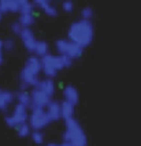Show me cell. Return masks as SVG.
Here are the masks:
<instances>
[{
  "label": "cell",
  "instance_id": "13",
  "mask_svg": "<svg viewBox=\"0 0 141 146\" xmlns=\"http://www.w3.org/2000/svg\"><path fill=\"white\" fill-rule=\"evenodd\" d=\"M0 10L4 13H19L21 1L19 0H1L0 1Z\"/></svg>",
  "mask_w": 141,
  "mask_h": 146
},
{
  "label": "cell",
  "instance_id": "14",
  "mask_svg": "<svg viewBox=\"0 0 141 146\" xmlns=\"http://www.w3.org/2000/svg\"><path fill=\"white\" fill-rule=\"evenodd\" d=\"M45 111H47V115H48V117H49V120H51V121L59 120V119L62 117L60 102H58V101H51Z\"/></svg>",
  "mask_w": 141,
  "mask_h": 146
},
{
  "label": "cell",
  "instance_id": "32",
  "mask_svg": "<svg viewBox=\"0 0 141 146\" xmlns=\"http://www.w3.org/2000/svg\"><path fill=\"white\" fill-rule=\"evenodd\" d=\"M47 146H60V145H58V143H47Z\"/></svg>",
  "mask_w": 141,
  "mask_h": 146
},
{
  "label": "cell",
  "instance_id": "16",
  "mask_svg": "<svg viewBox=\"0 0 141 146\" xmlns=\"http://www.w3.org/2000/svg\"><path fill=\"white\" fill-rule=\"evenodd\" d=\"M17 101L19 105H23L26 108H32V94L27 92H18L17 93Z\"/></svg>",
  "mask_w": 141,
  "mask_h": 146
},
{
  "label": "cell",
  "instance_id": "1",
  "mask_svg": "<svg viewBox=\"0 0 141 146\" xmlns=\"http://www.w3.org/2000/svg\"><path fill=\"white\" fill-rule=\"evenodd\" d=\"M67 36L69 40H71L73 42L78 44L82 48H86L93 40V25L90 21H85V19L76 21L69 27Z\"/></svg>",
  "mask_w": 141,
  "mask_h": 146
},
{
  "label": "cell",
  "instance_id": "25",
  "mask_svg": "<svg viewBox=\"0 0 141 146\" xmlns=\"http://www.w3.org/2000/svg\"><path fill=\"white\" fill-rule=\"evenodd\" d=\"M4 121H6V124L8 126V127H11V128H17V121L14 120V117L11 116V115H8V116H6L4 117Z\"/></svg>",
  "mask_w": 141,
  "mask_h": 146
},
{
  "label": "cell",
  "instance_id": "5",
  "mask_svg": "<svg viewBox=\"0 0 141 146\" xmlns=\"http://www.w3.org/2000/svg\"><path fill=\"white\" fill-rule=\"evenodd\" d=\"M30 94H32V107H39V108H47L48 105H49V102H51V97L48 94H45L43 90H40L39 88H34L32 89L30 92Z\"/></svg>",
  "mask_w": 141,
  "mask_h": 146
},
{
  "label": "cell",
  "instance_id": "24",
  "mask_svg": "<svg viewBox=\"0 0 141 146\" xmlns=\"http://www.w3.org/2000/svg\"><path fill=\"white\" fill-rule=\"evenodd\" d=\"M81 17L85 21H90L92 17H93V10L90 7H84L82 10H81Z\"/></svg>",
  "mask_w": 141,
  "mask_h": 146
},
{
  "label": "cell",
  "instance_id": "31",
  "mask_svg": "<svg viewBox=\"0 0 141 146\" xmlns=\"http://www.w3.org/2000/svg\"><path fill=\"white\" fill-rule=\"evenodd\" d=\"M1 49H4V41L0 38V52H1Z\"/></svg>",
  "mask_w": 141,
  "mask_h": 146
},
{
  "label": "cell",
  "instance_id": "11",
  "mask_svg": "<svg viewBox=\"0 0 141 146\" xmlns=\"http://www.w3.org/2000/svg\"><path fill=\"white\" fill-rule=\"evenodd\" d=\"M25 68L33 72L34 75H39L40 71H43V62L41 59L37 56H30L27 60H26V64H25Z\"/></svg>",
  "mask_w": 141,
  "mask_h": 146
},
{
  "label": "cell",
  "instance_id": "33",
  "mask_svg": "<svg viewBox=\"0 0 141 146\" xmlns=\"http://www.w3.org/2000/svg\"><path fill=\"white\" fill-rule=\"evenodd\" d=\"M3 63V53H1V52H0V64Z\"/></svg>",
  "mask_w": 141,
  "mask_h": 146
},
{
  "label": "cell",
  "instance_id": "12",
  "mask_svg": "<svg viewBox=\"0 0 141 146\" xmlns=\"http://www.w3.org/2000/svg\"><path fill=\"white\" fill-rule=\"evenodd\" d=\"M63 97H64V101L70 102L73 105L78 104L80 101V94H78V90L71 86V85H67L66 88L63 89Z\"/></svg>",
  "mask_w": 141,
  "mask_h": 146
},
{
  "label": "cell",
  "instance_id": "20",
  "mask_svg": "<svg viewBox=\"0 0 141 146\" xmlns=\"http://www.w3.org/2000/svg\"><path fill=\"white\" fill-rule=\"evenodd\" d=\"M19 22L22 27L23 29H29L30 26L34 23V17H33V14H26V15H21L19 17Z\"/></svg>",
  "mask_w": 141,
  "mask_h": 146
},
{
  "label": "cell",
  "instance_id": "30",
  "mask_svg": "<svg viewBox=\"0 0 141 146\" xmlns=\"http://www.w3.org/2000/svg\"><path fill=\"white\" fill-rule=\"evenodd\" d=\"M62 59H63L64 67H70L71 64H73V59H70V57H67V56H62Z\"/></svg>",
  "mask_w": 141,
  "mask_h": 146
},
{
  "label": "cell",
  "instance_id": "10",
  "mask_svg": "<svg viewBox=\"0 0 141 146\" xmlns=\"http://www.w3.org/2000/svg\"><path fill=\"white\" fill-rule=\"evenodd\" d=\"M17 100V94H14L10 90H4L0 88V111H6L10 104Z\"/></svg>",
  "mask_w": 141,
  "mask_h": 146
},
{
  "label": "cell",
  "instance_id": "6",
  "mask_svg": "<svg viewBox=\"0 0 141 146\" xmlns=\"http://www.w3.org/2000/svg\"><path fill=\"white\" fill-rule=\"evenodd\" d=\"M43 62V68H53L56 71H60L62 68H66L63 63V59L60 55H48L41 59Z\"/></svg>",
  "mask_w": 141,
  "mask_h": 146
},
{
  "label": "cell",
  "instance_id": "18",
  "mask_svg": "<svg viewBox=\"0 0 141 146\" xmlns=\"http://www.w3.org/2000/svg\"><path fill=\"white\" fill-rule=\"evenodd\" d=\"M60 111H62V117H63L64 120L74 117L73 116L74 115V105L70 104V102H67V101L60 102Z\"/></svg>",
  "mask_w": 141,
  "mask_h": 146
},
{
  "label": "cell",
  "instance_id": "8",
  "mask_svg": "<svg viewBox=\"0 0 141 146\" xmlns=\"http://www.w3.org/2000/svg\"><path fill=\"white\" fill-rule=\"evenodd\" d=\"M19 78H21V82L26 83L27 86H32L33 89H34V88H39L40 82H41V81L39 79V76L34 75L33 72H30V71L27 70V68H25V67H23L22 71H21Z\"/></svg>",
  "mask_w": 141,
  "mask_h": 146
},
{
  "label": "cell",
  "instance_id": "23",
  "mask_svg": "<svg viewBox=\"0 0 141 146\" xmlns=\"http://www.w3.org/2000/svg\"><path fill=\"white\" fill-rule=\"evenodd\" d=\"M44 13L47 14V17H51V18H55V17H58V8L55 6H52L51 3L48 4V6L44 8Z\"/></svg>",
  "mask_w": 141,
  "mask_h": 146
},
{
  "label": "cell",
  "instance_id": "3",
  "mask_svg": "<svg viewBox=\"0 0 141 146\" xmlns=\"http://www.w3.org/2000/svg\"><path fill=\"white\" fill-rule=\"evenodd\" d=\"M56 51L60 56H67L70 59H78V57L82 56L84 48L80 46L78 44L73 42L71 40H67V38H62V40H58L56 41Z\"/></svg>",
  "mask_w": 141,
  "mask_h": 146
},
{
  "label": "cell",
  "instance_id": "35",
  "mask_svg": "<svg viewBox=\"0 0 141 146\" xmlns=\"http://www.w3.org/2000/svg\"><path fill=\"white\" fill-rule=\"evenodd\" d=\"M60 146H71V145H69V143H63V145H60Z\"/></svg>",
  "mask_w": 141,
  "mask_h": 146
},
{
  "label": "cell",
  "instance_id": "7",
  "mask_svg": "<svg viewBox=\"0 0 141 146\" xmlns=\"http://www.w3.org/2000/svg\"><path fill=\"white\" fill-rule=\"evenodd\" d=\"M11 116L14 117V120L17 121V124H22V123H27L29 117H30V113L27 112L26 107L17 104L14 107V111H13V113H11Z\"/></svg>",
  "mask_w": 141,
  "mask_h": 146
},
{
  "label": "cell",
  "instance_id": "19",
  "mask_svg": "<svg viewBox=\"0 0 141 146\" xmlns=\"http://www.w3.org/2000/svg\"><path fill=\"white\" fill-rule=\"evenodd\" d=\"M17 134H18V137L21 138H25V137H29V135H32V127H30V124L29 123H22V124H18L17 126Z\"/></svg>",
  "mask_w": 141,
  "mask_h": 146
},
{
  "label": "cell",
  "instance_id": "17",
  "mask_svg": "<svg viewBox=\"0 0 141 146\" xmlns=\"http://www.w3.org/2000/svg\"><path fill=\"white\" fill-rule=\"evenodd\" d=\"M48 44L45 42V41H37L36 45H34V53H36V56L40 57V59H43V57L48 56L49 53H48Z\"/></svg>",
  "mask_w": 141,
  "mask_h": 146
},
{
  "label": "cell",
  "instance_id": "2",
  "mask_svg": "<svg viewBox=\"0 0 141 146\" xmlns=\"http://www.w3.org/2000/svg\"><path fill=\"white\" fill-rule=\"evenodd\" d=\"M64 126H66V131L63 134L64 143H69L71 146H86L88 143L86 135L76 117L64 120Z\"/></svg>",
  "mask_w": 141,
  "mask_h": 146
},
{
  "label": "cell",
  "instance_id": "26",
  "mask_svg": "<svg viewBox=\"0 0 141 146\" xmlns=\"http://www.w3.org/2000/svg\"><path fill=\"white\" fill-rule=\"evenodd\" d=\"M62 7H63V10L66 11V13H71V11L74 10V3L70 1V0H66V1H63Z\"/></svg>",
  "mask_w": 141,
  "mask_h": 146
},
{
  "label": "cell",
  "instance_id": "15",
  "mask_svg": "<svg viewBox=\"0 0 141 146\" xmlns=\"http://www.w3.org/2000/svg\"><path fill=\"white\" fill-rule=\"evenodd\" d=\"M39 89L43 90L45 94H48L49 97H52V96H53V93H55V83H53V81H52V79L45 78L44 81H41V82H40Z\"/></svg>",
  "mask_w": 141,
  "mask_h": 146
},
{
  "label": "cell",
  "instance_id": "28",
  "mask_svg": "<svg viewBox=\"0 0 141 146\" xmlns=\"http://www.w3.org/2000/svg\"><path fill=\"white\" fill-rule=\"evenodd\" d=\"M14 46H15V41L14 40H11V38H8V40H6L4 41V51H13Z\"/></svg>",
  "mask_w": 141,
  "mask_h": 146
},
{
  "label": "cell",
  "instance_id": "21",
  "mask_svg": "<svg viewBox=\"0 0 141 146\" xmlns=\"http://www.w3.org/2000/svg\"><path fill=\"white\" fill-rule=\"evenodd\" d=\"M19 1H21V10H19L21 15L33 14V7H34V4H33V3L27 1V0H19Z\"/></svg>",
  "mask_w": 141,
  "mask_h": 146
},
{
  "label": "cell",
  "instance_id": "34",
  "mask_svg": "<svg viewBox=\"0 0 141 146\" xmlns=\"http://www.w3.org/2000/svg\"><path fill=\"white\" fill-rule=\"evenodd\" d=\"M1 19H3V11L0 10V21H1Z\"/></svg>",
  "mask_w": 141,
  "mask_h": 146
},
{
  "label": "cell",
  "instance_id": "27",
  "mask_svg": "<svg viewBox=\"0 0 141 146\" xmlns=\"http://www.w3.org/2000/svg\"><path fill=\"white\" fill-rule=\"evenodd\" d=\"M11 30H13L15 34L21 36V33H22V30H23V27H22V25H21L19 22H14L13 25H11Z\"/></svg>",
  "mask_w": 141,
  "mask_h": 146
},
{
  "label": "cell",
  "instance_id": "9",
  "mask_svg": "<svg viewBox=\"0 0 141 146\" xmlns=\"http://www.w3.org/2000/svg\"><path fill=\"white\" fill-rule=\"evenodd\" d=\"M21 40H22V44L25 45V48L29 52L34 51V45H36V38H34V33L30 30V29H23L22 33H21Z\"/></svg>",
  "mask_w": 141,
  "mask_h": 146
},
{
  "label": "cell",
  "instance_id": "4",
  "mask_svg": "<svg viewBox=\"0 0 141 146\" xmlns=\"http://www.w3.org/2000/svg\"><path fill=\"white\" fill-rule=\"evenodd\" d=\"M49 117L47 115V111L44 108H39V107H32V112H30V117H29V124L33 128V131H41L45 128L49 123Z\"/></svg>",
  "mask_w": 141,
  "mask_h": 146
},
{
  "label": "cell",
  "instance_id": "22",
  "mask_svg": "<svg viewBox=\"0 0 141 146\" xmlns=\"http://www.w3.org/2000/svg\"><path fill=\"white\" fill-rule=\"evenodd\" d=\"M30 137H32V141L36 145H41L44 142V134L41 133V131H33Z\"/></svg>",
  "mask_w": 141,
  "mask_h": 146
},
{
  "label": "cell",
  "instance_id": "29",
  "mask_svg": "<svg viewBox=\"0 0 141 146\" xmlns=\"http://www.w3.org/2000/svg\"><path fill=\"white\" fill-rule=\"evenodd\" d=\"M33 4H34L36 7H40V8H45V7L48 6L49 3H48L47 0H36V1H34Z\"/></svg>",
  "mask_w": 141,
  "mask_h": 146
}]
</instances>
